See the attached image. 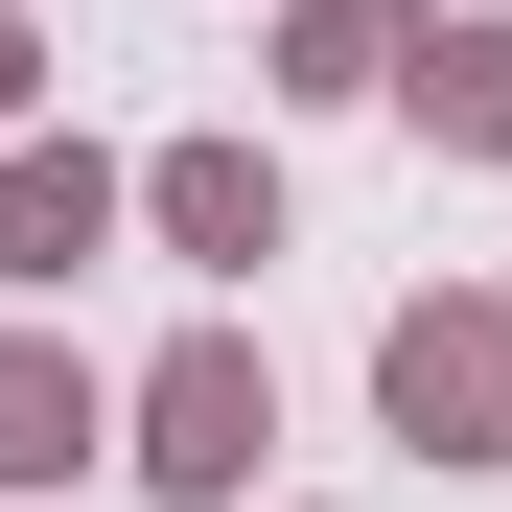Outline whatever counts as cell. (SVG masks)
<instances>
[{"mask_svg": "<svg viewBox=\"0 0 512 512\" xmlns=\"http://www.w3.org/2000/svg\"><path fill=\"white\" fill-rule=\"evenodd\" d=\"M373 419L419 466H512V280H419L373 326Z\"/></svg>", "mask_w": 512, "mask_h": 512, "instance_id": "2", "label": "cell"}, {"mask_svg": "<svg viewBox=\"0 0 512 512\" xmlns=\"http://www.w3.org/2000/svg\"><path fill=\"white\" fill-rule=\"evenodd\" d=\"M94 443H140V396L70 350V326H0V512H70Z\"/></svg>", "mask_w": 512, "mask_h": 512, "instance_id": "3", "label": "cell"}, {"mask_svg": "<svg viewBox=\"0 0 512 512\" xmlns=\"http://www.w3.org/2000/svg\"><path fill=\"white\" fill-rule=\"evenodd\" d=\"M140 233L187 256V280H256V256H280V163L256 140H163L140 163Z\"/></svg>", "mask_w": 512, "mask_h": 512, "instance_id": "5", "label": "cell"}, {"mask_svg": "<svg viewBox=\"0 0 512 512\" xmlns=\"http://www.w3.org/2000/svg\"><path fill=\"white\" fill-rule=\"evenodd\" d=\"M396 117L443 140V163H512V24H443V47L396 70Z\"/></svg>", "mask_w": 512, "mask_h": 512, "instance_id": "7", "label": "cell"}, {"mask_svg": "<svg viewBox=\"0 0 512 512\" xmlns=\"http://www.w3.org/2000/svg\"><path fill=\"white\" fill-rule=\"evenodd\" d=\"M0 140H47V24L0 0Z\"/></svg>", "mask_w": 512, "mask_h": 512, "instance_id": "8", "label": "cell"}, {"mask_svg": "<svg viewBox=\"0 0 512 512\" xmlns=\"http://www.w3.org/2000/svg\"><path fill=\"white\" fill-rule=\"evenodd\" d=\"M419 47H443V0H280V94H303V117H350V94H396Z\"/></svg>", "mask_w": 512, "mask_h": 512, "instance_id": "6", "label": "cell"}, {"mask_svg": "<svg viewBox=\"0 0 512 512\" xmlns=\"http://www.w3.org/2000/svg\"><path fill=\"white\" fill-rule=\"evenodd\" d=\"M256 443H280V350L256 326H187V350H140V489L163 512H256Z\"/></svg>", "mask_w": 512, "mask_h": 512, "instance_id": "1", "label": "cell"}, {"mask_svg": "<svg viewBox=\"0 0 512 512\" xmlns=\"http://www.w3.org/2000/svg\"><path fill=\"white\" fill-rule=\"evenodd\" d=\"M140 233V163H94V140H0V280H94V256Z\"/></svg>", "mask_w": 512, "mask_h": 512, "instance_id": "4", "label": "cell"}]
</instances>
